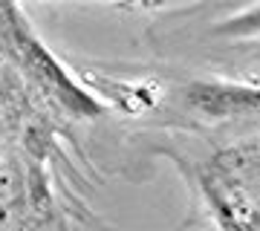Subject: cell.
Returning <instances> with one entry per match:
<instances>
[{
	"instance_id": "1",
	"label": "cell",
	"mask_w": 260,
	"mask_h": 231,
	"mask_svg": "<svg viewBox=\"0 0 260 231\" xmlns=\"http://www.w3.org/2000/svg\"><path fill=\"white\" fill-rule=\"evenodd\" d=\"M205 194L217 231H260V185H251L240 159H229L205 176Z\"/></svg>"
}]
</instances>
